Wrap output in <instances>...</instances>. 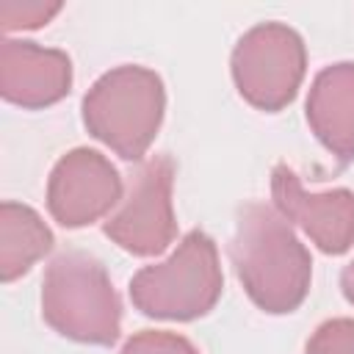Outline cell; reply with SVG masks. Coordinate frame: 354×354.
<instances>
[{"mask_svg": "<svg viewBox=\"0 0 354 354\" xmlns=\"http://www.w3.org/2000/svg\"><path fill=\"white\" fill-rule=\"evenodd\" d=\"M230 257L246 293L266 313H290L304 301L310 252L274 207L249 202L238 210Z\"/></svg>", "mask_w": 354, "mask_h": 354, "instance_id": "obj_1", "label": "cell"}, {"mask_svg": "<svg viewBox=\"0 0 354 354\" xmlns=\"http://www.w3.org/2000/svg\"><path fill=\"white\" fill-rule=\"evenodd\" d=\"M41 313L55 332L72 340L108 346L119 337V296L100 260L77 249L64 252L50 263L44 274Z\"/></svg>", "mask_w": 354, "mask_h": 354, "instance_id": "obj_2", "label": "cell"}, {"mask_svg": "<svg viewBox=\"0 0 354 354\" xmlns=\"http://www.w3.org/2000/svg\"><path fill=\"white\" fill-rule=\"evenodd\" d=\"M163 116V83L144 66L102 75L83 100L86 127L124 160H141Z\"/></svg>", "mask_w": 354, "mask_h": 354, "instance_id": "obj_3", "label": "cell"}, {"mask_svg": "<svg viewBox=\"0 0 354 354\" xmlns=\"http://www.w3.org/2000/svg\"><path fill=\"white\" fill-rule=\"evenodd\" d=\"M221 293V268L213 241L194 230L177 252L158 266L141 268L130 282V296L144 315L188 321L205 315Z\"/></svg>", "mask_w": 354, "mask_h": 354, "instance_id": "obj_4", "label": "cell"}, {"mask_svg": "<svg viewBox=\"0 0 354 354\" xmlns=\"http://www.w3.org/2000/svg\"><path fill=\"white\" fill-rule=\"evenodd\" d=\"M232 75L252 105L279 111L293 100L304 75V44L299 33L279 22L252 28L232 53Z\"/></svg>", "mask_w": 354, "mask_h": 354, "instance_id": "obj_5", "label": "cell"}, {"mask_svg": "<svg viewBox=\"0 0 354 354\" xmlns=\"http://www.w3.org/2000/svg\"><path fill=\"white\" fill-rule=\"evenodd\" d=\"M171 177L174 160L155 155L144 160L130 177L122 205L105 218V235L133 254H158L174 238L171 213Z\"/></svg>", "mask_w": 354, "mask_h": 354, "instance_id": "obj_6", "label": "cell"}, {"mask_svg": "<svg viewBox=\"0 0 354 354\" xmlns=\"http://www.w3.org/2000/svg\"><path fill=\"white\" fill-rule=\"evenodd\" d=\"M122 202L119 171L94 149H75L58 160L47 185V205L64 227H83Z\"/></svg>", "mask_w": 354, "mask_h": 354, "instance_id": "obj_7", "label": "cell"}, {"mask_svg": "<svg viewBox=\"0 0 354 354\" xmlns=\"http://www.w3.org/2000/svg\"><path fill=\"white\" fill-rule=\"evenodd\" d=\"M274 202L285 218H293L324 252L340 254L354 241V194L351 191H329V194H307L299 177L279 163L271 174Z\"/></svg>", "mask_w": 354, "mask_h": 354, "instance_id": "obj_8", "label": "cell"}, {"mask_svg": "<svg viewBox=\"0 0 354 354\" xmlns=\"http://www.w3.org/2000/svg\"><path fill=\"white\" fill-rule=\"evenodd\" d=\"M72 83V64L61 50L6 39L0 50V91L6 100L41 108L61 100Z\"/></svg>", "mask_w": 354, "mask_h": 354, "instance_id": "obj_9", "label": "cell"}, {"mask_svg": "<svg viewBox=\"0 0 354 354\" xmlns=\"http://www.w3.org/2000/svg\"><path fill=\"white\" fill-rule=\"evenodd\" d=\"M307 119L326 149L337 155V166L354 158V64L324 69L307 100Z\"/></svg>", "mask_w": 354, "mask_h": 354, "instance_id": "obj_10", "label": "cell"}, {"mask_svg": "<svg viewBox=\"0 0 354 354\" xmlns=\"http://www.w3.org/2000/svg\"><path fill=\"white\" fill-rule=\"evenodd\" d=\"M53 246V232L25 205L3 202L0 207V277L17 279Z\"/></svg>", "mask_w": 354, "mask_h": 354, "instance_id": "obj_11", "label": "cell"}, {"mask_svg": "<svg viewBox=\"0 0 354 354\" xmlns=\"http://www.w3.org/2000/svg\"><path fill=\"white\" fill-rule=\"evenodd\" d=\"M307 354H354V321H326L307 343Z\"/></svg>", "mask_w": 354, "mask_h": 354, "instance_id": "obj_12", "label": "cell"}, {"mask_svg": "<svg viewBox=\"0 0 354 354\" xmlns=\"http://www.w3.org/2000/svg\"><path fill=\"white\" fill-rule=\"evenodd\" d=\"M122 354H196V348L171 332H138L136 337L127 340Z\"/></svg>", "mask_w": 354, "mask_h": 354, "instance_id": "obj_13", "label": "cell"}, {"mask_svg": "<svg viewBox=\"0 0 354 354\" xmlns=\"http://www.w3.org/2000/svg\"><path fill=\"white\" fill-rule=\"evenodd\" d=\"M61 6L58 3H0V22L6 30L14 28H39L41 22H47Z\"/></svg>", "mask_w": 354, "mask_h": 354, "instance_id": "obj_14", "label": "cell"}, {"mask_svg": "<svg viewBox=\"0 0 354 354\" xmlns=\"http://www.w3.org/2000/svg\"><path fill=\"white\" fill-rule=\"evenodd\" d=\"M340 285H343V293H346V299H348V301L354 304V263H348V266L343 268Z\"/></svg>", "mask_w": 354, "mask_h": 354, "instance_id": "obj_15", "label": "cell"}]
</instances>
